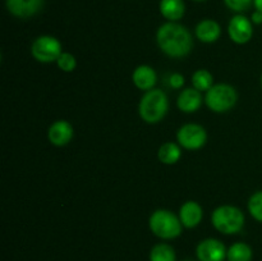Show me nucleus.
Returning a JSON list of instances; mask_svg holds the SVG:
<instances>
[{
	"instance_id": "nucleus-29",
	"label": "nucleus",
	"mask_w": 262,
	"mask_h": 261,
	"mask_svg": "<svg viewBox=\"0 0 262 261\" xmlns=\"http://www.w3.org/2000/svg\"><path fill=\"white\" fill-rule=\"evenodd\" d=\"M186 261H192V260H186Z\"/></svg>"
},
{
	"instance_id": "nucleus-23",
	"label": "nucleus",
	"mask_w": 262,
	"mask_h": 261,
	"mask_svg": "<svg viewBox=\"0 0 262 261\" xmlns=\"http://www.w3.org/2000/svg\"><path fill=\"white\" fill-rule=\"evenodd\" d=\"M227 8H229L232 12L243 13L253 4V0H223Z\"/></svg>"
},
{
	"instance_id": "nucleus-16",
	"label": "nucleus",
	"mask_w": 262,
	"mask_h": 261,
	"mask_svg": "<svg viewBox=\"0 0 262 261\" xmlns=\"http://www.w3.org/2000/svg\"><path fill=\"white\" fill-rule=\"evenodd\" d=\"M159 10L168 22H178L186 14V3L184 0H160Z\"/></svg>"
},
{
	"instance_id": "nucleus-15",
	"label": "nucleus",
	"mask_w": 262,
	"mask_h": 261,
	"mask_svg": "<svg viewBox=\"0 0 262 261\" xmlns=\"http://www.w3.org/2000/svg\"><path fill=\"white\" fill-rule=\"evenodd\" d=\"M194 35L197 40L204 44L216 42L222 36V26L216 20L206 18L197 23L194 28Z\"/></svg>"
},
{
	"instance_id": "nucleus-17",
	"label": "nucleus",
	"mask_w": 262,
	"mask_h": 261,
	"mask_svg": "<svg viewBox=\"0 0 262 261\" xmlns=\"http://www.w3.org/2000/svg\"><path fill=\"white\" fill-rule=\"evenodd\" d=\"M158 158L160 163L165 164V165H174L181 160L182 147L179 146V143L171 142V141L163 143L159 147Z\"/></svg>"
},
{
	"instance_id": "nucleus-24",
	"label": "nucleus",
	"mask_w": 262,
	"mask_h": 261,
	"mask_svg": "<svg viewBox=\"0 0 262 261\" xmlns=\"http://www.w3.org/2000/svg\"><path fill=\"white\" fill-rule=\"evenodd\" d=\"M184 82H186V79H184V76L181 73H173L169 76L168 78V84L171 87V89H183L184 86Z\"/></svg>"
},
{
	"instance_id": "nucleus-5",
	"label": "nucleus",
	"mask_w": 262,
	"mask_h": 261,
	"mask_svg": "<svg viewBox=\"0 0 262 261\" xmlns=\"http://www.w3.org/2000/svg\"><path fill=\"white\" fill-rule=\"evenodd\" d=\"M238 101V92L229 83H215L205 92V104L214 113H227L235 106Z\"/></svg>"
},
{
	"instance_id": "nucleus-6",
	"label": "nucleus",
	"mask_w": 262,
	"mask_h": 261,
	"mask_svg": "<svg viewBox=\"0 0 262 261\" xmlns=\"http://www.w3.org/2000/svg\"><path fill=\"white\" fill-rule=\"evenodd\" d=\"M61 53H63L61 42L51 35L38 36L31 45V55L38 63H56Z\"/></svg>"
},
{
	"instance_id": "nucleus-21",
	"label": "nucleus",
	"mask_w": 262,
	"mask_h": 261,
	"mask_svg": "<svg viewBox=\"0 0 262 261\" xmlns=\"http://www.w3.org/2000/svg\"><path fill=\"white\" fill-rule=\"evenodd\" d=\"M248 212L257 222L262 223V191H257L248 199Z\"/></svg>"
},
{
	"instance_id": "nucleus-7",
	"label": "nucleus",
	"mask_w": 262,
	"mask_h": 261,
	"mask_svg": "<svg viewBox=\"0 0 262 261\" xmlns=\"http://www.w3.org/2000/svg\"><path fill=\"white\" fill-rule=\"evenodd\" d=\"M177 141L184 150L196 151L204 147L207 142V132L205 127L197 123H187L177 132Z\"/></svg>"
},
{
	"instance_id": "nucleus-12",
	"label": "nucleus",
	"mask_w": 262,
	"mask_h": 261,
	"mask_svg": "<svg viewBox=\"0 0 262 261\" xmlns=\"http://www.w3.org/2000/svg\"><path fill=\"white\" fill-rule=\"evenodd\" d=\"M204 101L205 99L201 91L196 90L194 87H187V89L182 90L181 94L177 97V106L182 113L192 114V113L199 112Z\"/></svg>"
},
{
	"instance_id": "nucleus-25",
	"label": "nucleus",
	"mask_w": 262,
	"mask_h": 261,
	"mask_svg": "<svg viewBox=\"0 0 262 261\" xmlns=\"http://www.w3.org/2000/svg\"><path fill=\"white\" fill-rule=\"evenodd\" d=\"M251 20H252L253 25L258 26L262 25V12H258V10H255L251 15Z\"/></svg>"
},
{
	"instance_id": "nucleus-26",
	"label": "nucleus",
	"mask_w": 262,
	"mask_h": 261,
	"mask_svg": "<svg viewBox=\"0 0 262 261\" xmlns=\"http://www.w3.org/2000/svg\"><path fill=\"white\" fill-rule=\"evenodd\" d=\"M253 5H255L256 10L262 12V0H253Z\"/></svg>"
},
{
	"instance_id": "nucleus-20",
	"label": "nucleus",
	"mask_w": 262,
	"mask_h": 261,
	"mask_svg": "<svg viewBox=\"0 0 262 261\" xmlns=\"http://www.w3.org/2000/svg\"><path fill=\"white\" fill-rule=\"evenodd\" d=\"M150 261H177L176 250L168 243H158L151 248Z\"/></svg>"
},
{
	"instance_id": "nucleus-27",
	"label": "nucleus",
	"mask_w": 262,
	"mask_h": 261,
	"mask_svg": "<svg viewBox=\"0 0 262 261\" xmlns=\"http://www.w3.org/2000/svg\"><path fill=\"white\" fill-rule=\"evenodd\" d=\"M192 2H196V3H202V2H206V0H192Z\"/></svg>"
},
{
	"instance_id": "nucleus-2",
	"label": "nucleus",
	"mask_w": 262,
	"mask_h": 261,
	"mask_svg": "<svg viewBox=\"0 0 262 261\" xmlns=\"http://www.w3.org/2000/svg\"><path fill=\"white\" fill-rule=\"evenodd\" d=\"M169 112V99L166 92L152 89L143 92L138 104V114L145 123L156 124L165 118Z\"/></svg>"
},
{
	"instance_id": "nucleus-1",
	"label": "nucleus",
	"mask_w": 262,
	"mask_h": 261,
	"mask_svg": "<svg viewBox=\"0 0 262 261\" xmlns=\"http://www.w3.org/2000/svg\"><path fill=\"white\" fill-rule=\"evenodd\" d=\"M156 42L161 53L174 59L184 58L193 48L192 33L178 22L163 23L156 31Z\"/></svg>"
},
{
	"instance_id": "nucleus-28",
	"label": "nucleus",
	"mask_w": 262,
	"mask_h": 261,
	"mask_svg": "<svg viewBox=\"0 0 262 261\" xmlns=\"http://www.w3.org/2000/svg\"><path fill=\"white\" fill-rule=\"evenodd\" d=\"M261 87H262V74H261Z\"/></svg>"
},
{
	"instance_id": "nucleus-10",
	"label": "nucleus",
	"mask_w": 262,
	"mask_h": 261,
	"mask_svg": "<svg viewBox=\"0 0 262 261\" xmlns=\"http://www.w3.org/2000/svg\"><path fill=\"white\" fill-rule=\"evenodd\" d=\"M43 0H5L7 10L17 18H31L43 8Z\"/></svg>"
},
{
	"instance_id": "nucleus-9",
	"label": "nucleus",
	"mask_w": 262,
	"mask_h": 261,
	"mask_svg": "<svg viewBox=\"0 0 262 261\" xmlns=\"http://www.w3.org/2000/svg\"><path fill=\"white\" fill-rule=\"evenodd\" d=\"M227 253L228 248L216 238H206L196 247V255L200 261H224Z\"/></svg>"
},
{
	"instance_id": "nucleus-8",
	"label": "nucleus",
	"mask_w": 262,
	"mask_h": 261,
	"mask_svg": "<svg viewBox=\"0 0 262 261\" xmlns=\"http://www.w3.org/2000/svg\"><path fill=\"white\" fill-rule=\"evenodd\" d=\"M228 35L237 45H245L250 42L253 36V23L251 18L242 13L234 14L228 23Z\"/></svg>"
},
{
	"instance_id": "nucleus-13",
	"label": "nucleus",
	"mask_w": 262,
	"mask_h": 261,
	"mask_svg": "<svg viewBox=\"0 0 262 261\" xmlns=\"http://www.w3.org/2000/svg\"><path fill=\"white\" fill-rule=\"evenodd\" d=\"M178 216L184 228L193 229V228L199 227L201 224L202 219H204V210H202V206L199 202L189 200V201H186L182 205L181 209H179Z\"/></svg>"
},
{
	"instance_id": "nucleus-22",
	"label": "nucleus",
	"mask_w": 262,
	"mask_h": 261,
	"mask_svg": "<svg viewBox=\"0 0 262 261\" xmlns=\"http://www.w3.org/2000/svg\"><path fill=\"white\" fill-rule=\"evenodd\" d=\"M56 66H58V68L61 72L71 73V72H73L77 68V59L73 54L63 51L58 58V60H56Z\"/></svg>"
},
{
	"instance_id": "nucleus-3",
	"label": "nucleus",
	"mask_w": 262,
	"mask_h": 261,
	"mask_svg": "<svg viewBox=\"0 0 262 261\" xmlns=\"http://www.w3.org/2000/svg\"><path fill=\"white\" fill-rule=\"evenodd\" d=\"M150 230L158 238L164 241H171L178 238L183 232V224L179 216L166 209H158L150 215L148 219Z\"/></svg>"
},
{
	"instance_id": "nucleus-19",
	"label": "nucleus",
	"mask_w": 262,
	"mask_h": 261,
	"mask_svg": "<svg viewBox=\"0 0 262 261\" xmlns=\"http://www.w3.org/2000/svg\"><path fill=\"white\" fill-rule=\"evenodd\" d=\"M192 84L196 90L201 92H207L214 86V76L207 69H197L192 74Z\"/></svg>"
},
{
	"instance_id": "nucleus-14",
	"label": "nucleus",
	"mask_w": 262,
	"mask_h": 261,
	"mask_svg": "<svg viewBox=\"0 0 262 261\" xmlns=\"http://www.w3.org/2000/svg\"><path fill=\"white\" fill-rule=\"evenodd\" d=\"M132 82L141 91H150V90L155 89V84L158 82V74L151 66L141 64L133 71Z\"/></svg>"
},
{
	"instance_id": "nucleus-4",
	"label": "nucleus",
	"mask_w": 262,
	"mask_h": 261,
	"mask_svg": "<svg viewBox=\"0 0 262 261\" xmlns=\"http://www.w3.org/2000/svg\"><path fill=\"white\" fill-rule=\"evenodd\" d=\"M246 217L242 210L233 205H222L211 212V224L222 234H237L245 227Z\"/></svg>"
},
{
	"instance_id": "nucleus-18",
	"label": "nucleus",
	"mask_w": 262,
	"mask_h": 261,
	"mask_svg": "<svg viewBox=\"0 0 262 261\" xmlns=\"http://www.w3.org/2000/svg\"><path fill=\"white\" fill-rule=\"evenodd\" d=\"M252 257V248L245 242H235L228 248V261H251Z\"/></svg>"
},
{
	"instance_id": "nucleus-11",
	"label": "nucleus",
	"mask_w": 262,
	"mask_h": 261,
	"mask_svg": "<svg viewBox=\"0 0 262 261\" xmlns=\"http://www.w3.org/2000/svg\"><path fill=\"white\" fill-rule=\"evenodd\" d=\"M74 136L73 125L68 120H55L48 129V138L51 145L56 147H63L68 145Z\"/></svg>"
}]
</instances>
